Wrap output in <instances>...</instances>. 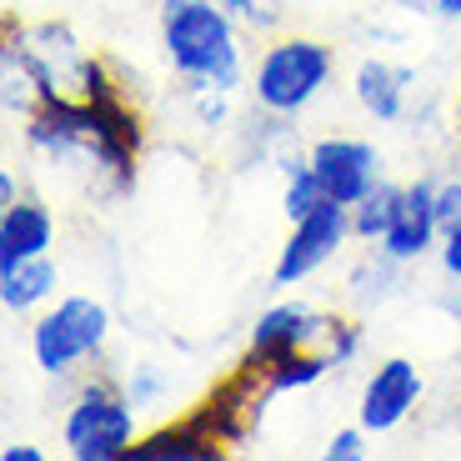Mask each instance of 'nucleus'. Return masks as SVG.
Instances as JSON below:
<instances>
[{
    "label": "nucleus",
    "instance_id": "nucleus-14",
    "mask_svg": "<svg viewBox=\"0 0 461 461\" xmlns=\"http://www.w3.org/2000/svg\"><path fill=\"white\" fill-rule=\"evenodd\" d=\"M60 286V271L50 256H35V261H21L15 271H0V306L11 316H31L41 301H50Z\"/></svg>",
    "mask_w": 461,
    "mask_h": 461
},
{
    "label": "nucleus",
    "instance_id": "nucleus-24",
    "mask_svg": "<svg viewBox=\"0 0 461 461\" xmlns=\"http://www.w3.org/2000/svg\"><path fill=\"white\" fill-rule=\"evenodd\" d=\"M0 461H46V451H41V447H31V441H15V447H5V451H0Z\"/></svg>",
    "mask_w": 461,
    "mask_h": 461
},
{
    "label": "nucleus",
    "instance_id": "nucleus-10",
    "mask_svg": "<svg viewBox=\"0 0 461 461\" xmlns=\"http://www.w3.org/2000/svg\"><path fill=\"white\" fill-rule=\"evenodd\" d=\"M441 236V221H437V185L421 176V181L402 185V201H396V216L392 226H386V236H381V251L396 256L402 266H416L421 256L437 246Z\"/></svg>",
    "mask_w": 461,
    "mask_h": 461
},
{
    "label": "nucleus",
    "instance_id": "nucleus-5",
    "mask_svg": "<svg viewBox=\"0 0 461 461\" xmlns=\"http://www.w3.org/2000/svg\"><path fill=\"white\" fill-rule=\"evenodd\" d=\"M111 341V312L95 296H60L31 326V357L46 376H70L76 366L95 361Z\"/></svg>",
    "mask_w": 461,
    "mask_h": 461
},
{
    "label": "nucleus",
    "instance_id": "nucleus-2",
    "mask_svg": "<svg viewBox=\"0 0 461 461\" xmlns=\"http://www.w3.org/2000/svg\"><path fill=\"white\" fill-rule=\"evenodd\" d=\"M331 76H336V50L326 41H316V35H276L251 70V101L256 111L296 121L331 86Z\"/></svg>",
    "mask_w": 461,
    "mask_h": 461
},
{
    "label": "nucleus",
    "instance_id": "nucleus-21",
    "mask_svg": "<svg viewBox=\"0 0 461 461\" xmlns=\"http://www.w3.org/2000/svg\"><path fill=\"white\" fill-rule=\"evenodd\" d=\"M366 437H371V431L361 427V421H357V427H341V431H336V437L321 447V456H326V461H361V456H366Z\"/></svg>",
    "mask_w": 461,
    "mask_h": 461
},
{
    "label": "nucleus",
    "instance_id": "nucleus-27",
    "mask_svg": "<svg viewBox=\"0 0 461 461\" xmlns=\"http://www.w3.org/2000/svg\"><path fill=\"white\" fill-rule=\"evenodd\" d=\"M456 431H461V411H456Z\"/></svg>",
    "mask_w": 461,
    "mask_h": 461
},
{
    "label": "nucleus",
    "instance_id": "nucleus-18",
    "mask_svg": "<svg viewBox=\"0 0 461 461\" xmlns=\"http://www.w3.org/2000/svg\"><path fill=\"white\" fill-rule=\"evenodd\" d=\"M230 11H236V21L246 25V31L256 35H271L281 21H286V0H226Z\"/></svg>",
    "mask_w": 461,
    "mask_h": 461
},
{
    "label": "nucleus",
    "instance_id": "nucleus-8",
    "mask_svg": "<svg viewBox=\"0 0 461 461\" xmlns=\"http://www.w3.org/2000/svg\"><path fill=\"white\" fill-rule=\"evenodd\" d=\"M421 392H427V376L411 357H386L361 386L357 402V421L371 431V437H386L406 421V416L421 406Z\"/></svg>",
    "mask_w": 461,
    "mask_h": 461
},
{
    "label": "nucleus",
    "instance_id": "nucleus-3",
    "mask_svg": "<svg viewBox=\"0 0 461 461\" xmlns=\"http://www.w3.org/2000/svg\"><path fill=\"white\" fill-rule=\"evenodd\" d=\"M41 86V101H81L95 56L66 21H5V46Z\"/></svg>",
    "mask_w": 461,
    "mask_h": 461
},
{
    "label": "nucleus",
    "instance_id": "nucleus-1",
    "mask_svg": "<svg viewBox=\"0 0 461 461\" xmlns=\"http://www.w3.org/2000/svg\"><path fill=\"white\" fill-rule=\"evenodd\" d=\"M161 50L191 91H236L246 76L241 21L226 0H161Z\"/></svg>",
    "mask_w": 461,
    "mask_h": 461
},
{
    "label": "nucleus",
    "instance_id": "nucleus-7",
    "mask_svg": "<svg viewBox=\"0 0 461 461\" xmlns=\"http://www.w3.org/2000/svg\"><path fill=\"white\" fill-rule=\"evenodd\" d=\"M312 171L321 181L326 201H341V206H357L361 196H371L386 171H381V150L371 140H357V136H326L316 140L312 150Z\"/></svg>",
    "mask_w": 461,
    "mask_h": 461
},
{
    "label": "nucleus",
    "instance_id": "nucleus-25",
    "mask_svg": "<svg viewBox=\"0 0 461 461\" xmlns=\"http://www.w3.org/2000/svg\"><path fill=\"white\" fill-rule=\"evenodd\" d=\"M11 201H21V196H15V171L5 166L0 171V206H11Z\"/></svg>",
    "mask_w": 461,
    "mask_h": 461
},
{
    "label": "nucleus",
    "instance_id": "nucleus-11",
    "mask_svg": "<svg viewBox=\"0 0 461 461\" xmlns=\"http://www.w3.org/2000/svg\"><path fill=\"white\" fill-rule=\"evenodd\" d=\"M411 86H416V70L411 66H396V60H381V56L361 60L357 76H351V95H357V105L371 115V121H381V126L406 121Z\"/></svg>",
    "mask_w": 461,
    "mask_h": 461
},
{
    "label": "nucleus",
    "instance_id": "nucleus-12",
    "mask_svg": "<svg viewBox=\"0 0 461 461\" xmlns=\"http://www.w3.org/2000/svg\"><path fill=\"white\" fill-rule=\"evenodd\" d=\"M56 246V216L41 201H11L0 206V271H15L21 261L50 256Z\"/></svg>",
    "mask_w": 461,
    "mask_h": 461
},
{
    "label": "nucleus",
    "instance_id": "nucleus-16",
    "mask_svg": "<svg viewBox=\"0 0 461 461\" xmlns=\"http://www.w3.org/2000/svg\"><path fill=\"white\" fill-rule=\"evenodd\" d=\"M281 176H286V191H281V211H286V221H301L306 211H316L326 201L321 181H316V171H312V156L286 150V156H281Z\"/></svg>",
    "mask_w": 461,
    "mask_h": 461
},
{
    "label": "nucleus",
    "instance_id": "nucleus-4",
    "mask_svg": "<svg viewBox=\"0 0 461 461\" xmlns=\"http://www.w3.org/2000/svg\"><path fill=\"white\" fill-rule=\"evenodd\" d=\"M70 461H121L136 447V402L126 386L111 376L81 381V392L70 396L66 427H60Z\"/></svg>",
    "mask_w": 461,
    "mask_h": 461
},
{
    "label": "nucleus",
    "instance_id": "nucleus-15",
    "mask_svg": "<svg viewBox=\"0 0 461 461\" xmlns=\"http://www.w3.org/2000/svg\"><path fill=\"white\" fill-rule=\"evenodd\" d=\"M396 286H402V261L386 256L381 246L371 256H361V261L351 266V276H346V296L361 301V306H381V301H392Z\"/></svg>",
    "mask_w": 461,
    "mask_h": 461
},
{
    "label": "nucleus",
    "instance_id": "nucleus-17",
    "mask_svg": "<svg viewBox=\"0 0 461 461\" xmlns=\"http://www.w3.org/2000/svg\"><path fill=\"white\" fill-rule=\"evenodd\" d=\"M396 201H402V185H392V181H381L371 196H361L351 206V236L357 241H381L386 226H392V216H396Z\"/></svg>",
    "mask_w": 461,
    "mask_h": 461
},
{
    "label": "nucleus",
    "instance_id": "nucleus-19",
    "mask_svg": "<svg viewBox=\"0 0 461 461\" xmlns=\"http://www.w3.org/2000/svg\"><path fill=\"white\" fill-rule=\"evenodd\" d=\"M230 95L236 91H191V111L206 131H221L230 126Z\"/></svg>",
    "mask_w": 461,
    "mask_h": 461
},
{
    "label": "nucleus",
    "instance_id": "nucleus-6",
    "mask_svg": "<svg viewBox=\"0 0 461 461\" xmlns=\"http://www.w3.org/2000/svg\"><path fill=\"white\" fill-rule=\"evenodd\" d=\"M351 241V206L341 201H321L316 211H306L301 221H291V236L281 241V256L271 266V286L291 291L306 276H316L341 246Z\"/></svg>",
    "mask_w": 461,
    "mask_h": 461
},
{
    "label": "nucleus",
    "instance_id": "nucleus-13",
    "mask_svg": "<svg viewBox=\"0 0 461 461\" xmlns=\"http://www.w3.org/2000/svg\"><path fill=\"white\" fill-rule=\"evenodd\" d=\"M216 456H226V447L206 427H196L191 411L171 427L150 431V437H136V447H131V461H216Z\"/></svg>",
    "mask_w": 461,
    "mask_h": 461
},
{
    "label": "nucleus",
    "instance_id": "nucleus-22",
    "mask_svg": "<svg viewBox=\"0 0 461 461\" xmlns=\"http://www.w3.org/2000/svg\"><path fill=\"white\" fill-rule=\"evenodd\" d=\"M437 221H441V230L461 226V176L437 185Z\"/></svg>",
    "mask_w": 461,
    "mask_h": 461
},
{
    "label": "nucleus",
    "instance_id": "nucleus-26",
    "mask_svg": "<svg viewBox=\"0 0 461 461\" xmlns=\"http://www.w3.org/2000/svg\"><path fill=\"white\" fill-rule=\"evenodd\" d=\"M431 11L447 15V21H461V0H431Z\"/></svg>",
    "mask_w": 461,
    "mask_h": 461
},
{
    "label": "nucleus",
    "instance_id": "nucleus-23",
    "mask_svg": "<svg viewBox=\"0 0 461 461\" xmlns=\"http://www.w3.org/2000/svg\"><path fill=\"white\" fill-rule=\"evenodd\" d=\"M441 271L451 281H461V226L441 230Z\"/></svg>",
    "mask_w": 461,
    "mask_h": 461
},
{
    "label": "nucleus",
    "instance_id": "nucleus-9",
    "mask_svg": "<svg viewBox=\"0 0 461 461\" xmlns=\"http://www.w3.org/2000/svg\"><path fill=\"white\" fill-rule=\"evenodd\" d=\"M326 326H331V316L312 312L306 301H276V306H266L256 316L246 351H256V357H286V351H312V346L321 351Z\"/></svg>",
    "mask_w": 461,
    "mask_h": 461
},
{
    "label": "nucleus",
    "instance_id": "nucleus-20",
    "mask_svg": "<svg viewBox=\"0 0 461 461\" xmlns=\"http://www.w3.org/2000/svg\"><path fill=\"white\" fill-rule=\"evenodd\" d=\"M126 392H131V402H136V406H156V402H161V392H166V381H161V371L150 366V361H140V366H131Z\"/></svg>",
    "mask_w": 461,
    "mask_h": 461
}]
</instances>
